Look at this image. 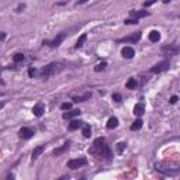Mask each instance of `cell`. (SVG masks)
<instances>
[{"instance_id": "836d02e7", "label": "cell", "mask_w": 180, "mask_h": 180, "mask_svg": "<svg viewBox=\"0 0 180 180\" xmlns=\"http://www.w3.org/2000/svg\"><path fill=\"white\" fill-rule=\"evenodd\" d=\"M58 180H68L66 177H61V179H58Z\"/></svg>"}, {"instance_id": "603a6c76", "label": "cell", "mask_w": 180, "mask_h": 180, "mask_svg": "<svg viewBox=\"0 0 180 180\" xmlns=\"http://www.w3.org/2000/svg\"><path fill=\"white\" fill-rule=\"evenodd\" d=\"M68 148H69V143H65V145H64L62 148H59V149H55V151H53V155H59V154H62V152H64L65 149H68Z\"/></svg>"}, {"instance_id": "7c38bea8", "label": "cell", "mask_w": 180, "mask_h": 180, "mask_svg": "<svg viewBox=\"0 0 180 180\" xmlns=\"http://www.w3.org/2000/svg\"><path fill=\"white\" fill-rule=\"evenodd\" d=\"M90 96H92V93H86V94H83V96H73V97H72V100L76 101V103H80V101L89 100Z\"/></svg>"}, {"instance_id": "9a60e30c", "label": "cell", "mask_w": 180, "mask_h": 180, "mask_svg": "<svg viewBox=\"0 0 180 180\" xmlns=\"http://www.w3.org/2000/svg\"><path fill=\"white\" fill-rule=\"evenodd\" d=\"M80 114V110H70L69 113H64V118L65 120H69V118H73V117H76V115H79Z\"/></svg>"}, {"instance_id": "484cf974", "label": "cell", "mask_w": 180, "mask_h": 180, "mask_svg": "<svg viewBox=\"0 0 180 180\" xmlns=\"http://www.w3.org/2000/svg\"><path fill=\"white\" fill-rule=\"evenodd\" d=\"M117 147H118V148H117V152H118V154H123V151L125 149V143H124V142H120L118 145H117Z\"/></svg>"}, {"instance_id": "52a82bcc", "label": "cell", "mask_w": 180, "mask_h": 180, "mask_svg": "<svg viewBox=\"0 0 180 180\" xmlns=\"http://www.w3.org/2000/svg\"><path fill=\"white\" fill-rule=\"evenodd\" d=\"M18 135H20V138H24V139H30V138L34 135V131L31 130V128L24 127L18 131Z\"/></svg>"}, {"instance_id": "d6986e66", "label": "cell", "mask_w": 180, "mask_h": 180, "mask_svg": "<svg viewBox=\"0 0 180 180\" xmlns=\"http://www.w3.org/2000/svg\"><path fill=\"white\" fill-rule=\"evenodd\" d=\"M142 128V120H137L135 123L131 125V131H138Z\"/></svg>"}, {"instance_id": "44dd1931", "label": "cell", "mask_w": 180, "mask_h": 180, "mask_svg": "<svg viewBox=\"0 0 180 180\" xmlns=\"http://www.w3.org/2000/svg\"><path fill=\"white\" fill-rule=\"evenodd\" d=\"M90 132H92V131H90V127L87 125V124H84V125H83V130H82V134H83V137H84V138H89V137H90Z\"/></svg>"}, {"instance_id": "d4e9b609", "label": "cell", "mask_w": 180, "mask_h": 180, "mask_svg": "<svg viewBox=\"0 0 180 180\" xmlns=\"http://www.w3.org/2000/svg\"><path fill=\"white\" fill-rule=\"evenodd\" d=\"M106 66H107L106 62H101V64H99V65H96V66H94V70H96V72H100V70L106 69Z\"/></svg>"}, {"instance_id": "277c9868", "label": "cell", "mask_w": 180, "mask_h": 180, "mask_svg": "<svg viewBox=\"0 0 180 180\" xmlns=\"http://www.w3.org/2000/svg\"><path fill=\"white\" fill-rule=\"evenodd\" d=\"M169 66H170L169 61H162V62H159L155 66L151 68V72L152 73H160V72H165L166 69H169Z\"/></svg>"}, {"instance_id": "7a4b0ae2", "label": "cell", "mask_w": 180, "mask_h": 180, "mask_svg": "<svg viewBox=\"0 0 180 180\" xmlns=\"http://www.w3.org/2000/svg\"><path fill=\"white\" fill-rule=\"evenodd\" d=\"M62 68H64V64H62V62H52V64L47 65V66L41 70V76L48 79V77L53 76L55 73H58L59 70H62Z\"/></svg>"}, {"instance_id": "cb8c5ba5", "label": "cell", "mask_w": 180, "mask_h": 180, "mask_svg": "<svg viewBox=\"0 0 180 180\" xmlns=\"http://www.w3.org/2000/svg\"><path fill=\"white\" fill-rule=\"evenodd\" d=\"M13 61H14V62H23V61H24V55H23V53H16V55L13 57Z\"/></svg>"}, {"instance_id": "1f68e13d", "label": "cell", "mask_w": 180, "mask_h": 180, "mask_svg": "<svg viewBox=\"0 0 180 180\" xmlns=\"http://www.w3.org/2000/svg\"><path fill=\"white\" fill-rule=\"evenodd\" d=\"M4 180H14V174H13V173H9V174L6 176V179H4Z\"/></svg>"}, {"instance_id": "8992f818", "label": "cell", "mask_w": 180, "mask_h": 180, "mask_svg": "<svg viewBox=\"0 0 180 180\" xmlns=\"http://www.w3.org/2000/svg\"><path fill=\"white\" fill-rule=\"evenodd\" d=\"M141 40V33H134L132 35H130V37H124L123 40H120V42H138V41Z\"/></svg>"}, {"instance_id": "4dcf8cb0", "label": "cell", "mask_w": 180, "mask_h": 180, "mask_svg": "<svg viewBox=\"0 0 180 180\" xmlns=\"http://www.w3.org/2000/svg\"><path fill=\"white\" fill-rule=\"evenodd\" d=\"M35 73H37V70L33 69V68H30V70H28V75H30V76H34Z\"/></svg>"}, {"instance_id": "83f0119b", "label": "cell", "mask_w": 180, "mask_h": 180, "mask_svg": "<svg viewBox=\"0 0 180 180\" xmlns=\"http://www.w3.org/2000/svg\"><path fill=\"white\" fill-rule=\"evenodd\" d=\"M124 23L125 24H138V20H135V18H127V20H124Z\"/></svg>"}, {"instance_id": "7402d4cb", "label": "cell", "mask_w": 180, "mask_h": 180, "mask_svg": "<svg viewBox=\"0 0 180 180\" xmlns=\"http://www.w3.org/2000/svg\"><path fill=\"white\" fill-rule=\"evenodd\" d=\"M125 86H127V89H135V87H137V80H135V79H130L127 82V84H125Z\"/></svg>"}, {"instance_id": "6da1fadb", "label": "cell", "mask_w": 180, "mask_h": 180, "mask_svg": "<svg viewBox=\"0 0 180 180\" xmlns=\"http://www.w3.org/2000/svg\"><path fill=\"white\" fill-rule=\"evenodd\" d=\"M89 152L92 155H99L101 158H107V159H110L111 158V152H110V148L107 147L106 143H104V139L103 138H97L93 143V148L89 149Z\"/></svg>"}, {"instance_id": "f546056e", "label": "cell", "mask_w": 180, "mask_h": 180, "mask_svg": "<svg viewBox=\"0 0 180 180\" xmlns=\"http://www.w3.org/2000/svg\"><path fill=\"white\" fill-rule=\"evenodd\" d=\"M170 104H174V103H176V101H177V96H172V97H170Z\"/></svg>"}, {"instance_id": "d6a6232c", "label": "cell", "mask_w": 180, "mask_h": 180, "mask_svg": "<svg viewBox=\"0 0 180 180\" xmlns=\"http://www.w3.org/2000/svg\"><path fill=\"white\" fill-rule=\"evenodd\" d=\"M154 4V2H148V3H143V6L145 7H149V6H152Z\"/></svg>"}, {"instance_id": "ba28073f", "label": "cell", "mask_w": 180, "mask_h": 180, "mask_svg": "<svg viewBox=\"0 0 180 180\" xmlns=\"http://www.w3.org/2000/svg\"><path fill=\"white\" fill-rule=\"evenodd\" d=\"M121 55H123L124 58H127V59H131V58H134V55H135V51L131 47H124L123 49H121Z\"/></svg>"}, {"instance_id": "30bf717a", "label": "cell", "mask_w": 180, "mask_h": 180, "mask_svg": "<svg viewBox=\"0 0 180 180\" xmlns=\"http://www.w3.org/2000/svg\"><path fill=\"white\" fill-rule=\"evenodd\" d=\"M33 113H34V115H35V117H41L44 114V104L42 103L35 104V106H34V108H33Z\"/></svg>"}, {"instance_id": "f1b7e54d", "label": "cell", "mask_w": 180, "mask_h": 180, "mask_svg": "<svg viewBox=\"0 0 180 180\" xmlns=\"http://www.w3.org/2000/svg\"><path fill=\"white\" fill-rule=\"evenodd\" d=\"M113 100H115V101H121V96L118 93H114L113 94Z\"/></svg>"}, {"instance_id": "4fadbf2b", "label": "cell", "mask_w": 180, "mask_h": 180, "mask_svg": "<svg viewBox=\"0 0 180 180\" xmlns=\"http://www.w3.org/2000/svg\"><path fill=\"white\" fill-rule=\"evenodd\" d=\"M162 51H163V52H169V53H177L180 49L177 45H169V47H163Z\"/></svg>"}, {"instance_id": "9c48e42d", "label": "cell", "mask_w": 180, "mask_h": 180, "mask_svg": "<svg viewBox=\"0 0 180 180\" xmlns=\"http://www.w3.org/2000/svg\"><path fill=\"white\" fill-rule=\"evenodd\" d=\"M130 16H131V18H135V20H138V18H142V17H147V16H149V13L148 11H145V10H134V11H130Z\"/></svg>"}, {"instance_id": "ac0fdd59", "label": "cell", "mask_w": 180, "mask_h": 180, "mask_svg": "<svg viewBox=\"0 0 180 180\" xmlns=\"http://www.w3.org/2000/svg\"><path fill=\"white\" fill-rule=\"evenodd\" d=\"M149 40L152 41V42H158V41L160 40V33H159V31H151Z\"/></svg>"}, {"instance_id": "3957f363", "label": "cell", "mask_w": 180, "mask_h": 180, "mask_svg": "<svg viewBox=\"0 0 180 180\" xmlns=\"http://www.w3.org/2000/svg\"><path fill=\"white\" fill-rule=\"evenodd\" d=\"M84 165H87V159L86 158H79V159H70L68 160V167L69 169H79V167L84 166Z\"/></svg>"}, {"instance_id": "ffe728a7", "label": "cell", "mask_w": 180, "mask_h": 180, "mask_svg": "<svg viewBox=\"0 0 180 180\" xmlns=\"http://www.w3.org/2000/svg\"><path fill=\"white\" fill-rule=\"evenodd\" d=\"M87 40V34H83L82 37L77 40V42H76V48H80V47H83V44H84V41Z\"/></svg>"}, {"instance_id": "e0dca14e", "label": "cell", "mask_w": 180, "mask_h": 180, "mask_svg": "<svg viewBox=\"0 0 180 180\" xmlns=\"http://www.w3.org/2000/svg\"><path fill=\"white\" fill-rule=\"evenodd\" d=\"M117 125H118V120H117L115 117H111L110 120L107 121V128H108V130H113V128H115Z\"/></svg>"}, {"instance_id": "5b68a950", "label": "cell", "mask_w": 180, "mask_h": 180, "mask_svg": "<svg viewBox=\"0 0 180 180\" xmlns=\"http://www.w3.org/2000/svg\"><path fill=\"white\" fill-rule=\"evenodd\" d=\"M65 40V34H59L57 38H53L52 41H44V45H48V47H51V48H57V47H59L61 45V42Z\"/></svg>"}, {"instance_id": "4316f807", "label": "cell", "mask_w": 180, "mask_h": 180, "mask_svg": "<svg viewBox=\"0 0 180 180\" xmlns=\"http://www.w3.org/2000/svg\"><path fill=\"white\" fill-rule=\"evenodd\" d=\"M61 108H62V110H70V108H72V104L70 103H64L62 106H61Z\"/></svg>"}, {"instance_id": "8fae6325", "label": "cell", "mask_w": 180, "mask_h": 180, "mask_svg": "<svg viewBox=\"0 0 180 180\" xmlns=\"http://www.w3.org/2000/svg\"><path fill=\"white\" fill-rule=\"evenodd\" d=\"M143 113H145V104L143 103L135 104V107H134V114H135V115H142Z\"/></svg>"}, {"instance_id": "2e32d148", "label": "cell", "mask_w": 180, "mask_h": 180, "mask_svg": "<svg viewBox=\"0 0 180 180\" xmlns=\"http://www.w3.org/2000/svg\"><path fill=\"white\" fill-rule=\"evenodd\" d=\"M80 127H83V123H80V121H77V120H73L72 123L69 124V130H70V131L79 130Z\"/></svg>"}, {"instance_id": "5bb4252c", "label": "cell", "mask_w": 180, "mask_h": 180, "mask_svg": "<svg viewBox=\"0 0 180 180\" xmlns=\"http://www.w3.org/2000/svg\"><path fill=\"white\" fill-rule=\"evenodd\" d=\"M44 149H45V147H44V145H40V147L35 148V149L33 151V155H31V156H33V159H37V158L44 152Z\"/></svg>"}]
</instances>
